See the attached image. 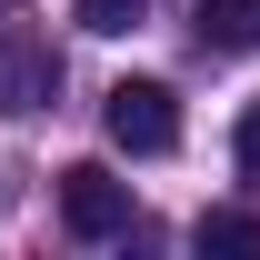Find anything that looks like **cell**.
Wrapping results in <instances>:
<instances>
[{
  "label": "cell",
  "instance_id": "1",
  "mask_svg": "<svg viewBox=\"0 0 260 260\" xmlns=\"http://www.w3.org/2000/svg\"><path fill=\"white\" fill-rule=\"evenodd\" d=\"M100 120H110V140H120L130 160H160V150H180V100H170V80H120Z\"/></svg>",
  "mask_w": 260,
  "mask_h": 260
},
{
  "label": "cell",
  "instance_id": "2",
  "mask_svg": "<svg viewBox=\"0 0 260 260\" xmlns=\"http://www.w3.org/2000/svg\"><path fill=\"white\" fill-rule=\"evenodd\" d=\"M50 90H60V50L30 20H10L0 30V110H50Z\"/></svg>",
  "mask_w": 260,
  "mask_h": 260
},
{
  "label": "cell",
  "instance_id": "3",
  "mask_svg": "<svg viewBox=\"0 0 260 260\" xmlns=\"http://www.w3.org/2000/svg\"><path fill=\"white\" fill-rule=\"evenodd\" d=\"M60 220L80 230V240H120V230H130V180H110L100 160L60 170Z\"/></svg>",
  "mask_w": 260,
  "mask_h": 260
},
{
  "label": "cell",
  "instance_id": "4",
  "mask_svg": "<svg viewBox=\"0 0 260 260\" xmlns=\"http://www.w3.org/2000/svg\"><path fill=\"white\" fill-rule=\"evenodd\" d=\"M200 50H260V0H200Z\"/></svg>",
  "mask_w": 260,
  "mask_h": 260
},
{
  "label": "cell",
  "instance_id": "5",
  "mask_svg": "<svg viewBox=\"0 0 260 260\" xmlns=\"http://www.w3.org/2000/svg\"><path fill=\"white\" fill-rule=\"evenodd\" d=\"M200 250H250L260 260V220L250 210H210V220H200Z\"/></svg>",
  "mask_w": 260,
  "mask_h": 260
},
{
  "label": "cell",
  "instance_id": "6",
  "mask_svg": "<svg viewBox=\"0 0 260 260\" xmlns=\"http://www.w3.org/2000/svg\"><path fill=\"white\" fill-rule=\"evenodd\" d=\"M140 20H150V0H80V30H100V40L140 30Z\"/></svg>",
  "mask_w": 260,
  "mask_h": 260
},
{
  "label": "cell",
  "instance_id": "7",
  "mask_svg": "<svg viewBox=\"0 0 260 260\" xmlns=\"http://www.w3.org/2000/svg\"><path fill=\"white\" fill-rule=\"evenodd\" d=\"M230 160H240V180H260V100L240 110V130H230Z\"/></svg>",
  "mask_w": 260,
  "mask_h": 260
}]
</instances>
